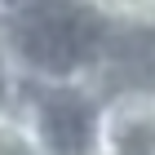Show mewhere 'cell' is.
Here are the masks:
<instances>
[{
	"mask_svg": "<svg viewBox=\"0 0 155 155\" xmlns=\"http://www.w3.org/2000/svg\"><path fill=\"white\" fill-rule=\"evenodd\" d=\"M111 27L93 0H31L5 9V75L93 80Z\"/></svg>",
	"mask_w": 155,
	"mask_h": 155,
	"instance_id": "cell-1",
	"label": "cell"
},
{
	"mask_svg": "<svg viewBox=\"0 0 155 155\" xmlns=\"http://www.w3.org/2000/svg\"><path fill=\"white\" fill-rule=\"evenodd\" d=\"M107 97L89 80H27L5 75V115L31 124L45 155H97Z\"/></svg>",
	"mask_w": 155,
	"mask_h": 155,
	"instance_id": "cell-2",
	"label": "cell"
},
{
	"mask_svg": "<svg viewBox=\"0 0 155 155\" xmlns=\"http://www.w3.org/2000/svg\"><path fill=\"white\" fill-rule=\"evenodd\" d=\"M107 155H155V89H120L102 107Z\"/></svg>",
	"mask_w": 155,
	"mask_h": 155,
	"instance_id": "cell-3",
	"label": "cell"
},
{
	"mask_svg": "<svg viewBox=\"0 0 155 155\" xmlns=\"http://www.w3.org/2000/svg\"><path fill=\"white\" fill-rule=\"evenodd\" d=\"M0 155H45L40 137L31 133V124L18 115H5L0 120Z\"/></svg>",
	"mask_w": 155,
	"mask_h": 155,
	"instance_id": "cell-4",
	"label": "cell"
},
{
	"mask_svg": "<svg viewBox=\"0 0 155 155\" xmlns=\"http://www.w3.org/2000/svg\"><path fill=\"white\" fill-rule=\"evenodd\" d=\"M97 13L115 27H133V22H155V0H93Z\"/></svg>",
	"mask_w": 155,
	"mask_h": 155,
	"instance_id": "cell-5",
	"label": "cell"
},
{
	"mask_svg": "<svg viewBox=\"0 0 155 155\" xmlns=\"http://www.w3.org/2000/svg\"><path fill=\"white\" fill-rule=\"evenodd\" d=\"M97 155H107V151H97Z\"/></svg>",
	"mask_w": 155,
	"mask_h": 155,
	"instance_id": "cell-6",
	"label": "cell"
}]
</instances>
